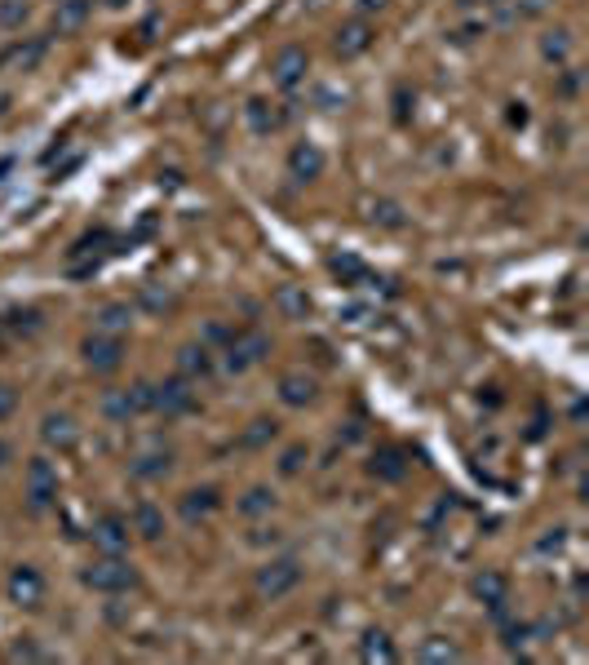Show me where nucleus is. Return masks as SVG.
I'll return each mask as SVG.
<instances>
[{"label": "nucleus", "mask_w": 589, "mask_h": 665, "mask_svg": "<svg viewBox=\"0 0 589 665\" xmlns=\"http://www.w3.org/2000/svg\"><path fill=\"white\" fill-rule=\"evenodd\" d=\"M80 581H85L89 590H98V595H124V590L138 586V572L124 555H98L93 564L80 572Z\"/></svg>", "instance_id": "1"}, {"label": "nucleus", "mask_w": 589, "mask_h": 665, "mask_svg": "<svg viewBox=\"0 0 589 665\" xmlns=\"http://www.w3.org/2000/svg\"><path fill=\"white\" fill-rule=\"evenodd\" d=\"M297 586H302V564H297L293 555L266 559V564L257 568V577H253V590H257V599H266V603H275V599L293 595Z\"/></svg>", "instance_id": "2"}, {"label": "nucleus", "mask_w": 589, "mask_h": 665, "mask_svg": "<svg viewBox=\"0 0 589 665\" xmlns=\"http://www.w3.org/2000/svg\"><path fill=\"white\" fill-rule=\"evenodd\" d=\"M195 382H186V377H169V382H155L151 386V413L164 417V422H178V417H191L195 408H200V399L191 391Z\"/></svg>", "instance_id": "3"}, {"label": "nucleus", "mask_w": 589, "mask_h": 665, "mask_svg": "<svg viewBox=\"0 0 589 665\" xmlns=\"http://www.w3.org/2000/svg\"><path fill=\"white\" fill-rule=\"evenodd\" d=\"M222 355H226V368H231V373H248V368H257L271 355V337L262 329H235L222 342Z\"/></svg>", "instance_id": "4"}, {"label": "nucleus", "mask_w": 589, "mask_h": 665, "mask_svg": "<svg viewBox=\"0 0 589 665\" xmlns=\"http://www.w3.org/2000/svg\"><path fill=\"white\" fill-rule=\"evenodd\" d=\"M23 497H27V510H31V515H45V510L58 501V470H54V462H49V457H31V462H27Z\"/></svg>", "instance_id": "5"}, {"label": "nucleus", "mask_w": 589, "mask_h": 665, "mask_svg": "<svg viewBox=\"0 0 589 665\" xmlns=\"http://www.w3.org/2000/svg\"><path fill=\"white\" fill-rule=\"evenodd\" d=\"M102 413L111 417V422H133V417L151 413V386L138 382V386H116V391L102 395Z\"/></svg>", "instance_id": "6"}, {"label": "nucleus", "mask_w": 589, "mask_h": 665, "mask_svg": "<svg viewBox=\"0 0 589 665\" xmlns=\"http://www.w3.org/2000/svg\"><path fill=\"white\" fill-rule=\"evenodd\" d=\"M372 45H377V27H372L368 18H350V23H341L337 32H333V54L341 58V63L368 54Z\"/></svg>", "instance_id": "7"}, {"label": "nucleus", "mask_w": 589, "mask_h": 665, "mask_svg": "<svg viewBox=\"0 0 589 665\" xmlns=\"http://www.w3.org/2000/svg\"><path fill=\"white\" fill-rule=\"evenodd\" d=\"M129 537H133V528H129V519H120V515H102V519H93V528H89V541L98 555H124V550H129Z\"/></svg>", "instance_id": "8"}, {"label": "nucleus", "mask_w": 589, "mask_h": 665, "mask_svg": "<svg viewBox=\"0 0 589 665\" xmlns=\"http://www.w3.org/2000/svg\"><path fill=\"white\" fill-rule=\"evenodd\" d=\"M85 364L93 373H116L124 364V337L116 333H89L85 337Z\"/></svg>", "instance_id": "9"}, {"label": "nucleus", "mask_w": 589, "mask_h": 665, "mask_svg": "<svg viewBox=\"0 0 589 665\" xmlns=\"http://www.w3.org/2000/svg\"><path fill=\"white\" fill-rule=\"evenodd\" d=\"M5 595H9V603H18V608H40V603H45V577L31 564H18L5 581Z\"/></svg>", "instance_id": "10"}, {"label": "nucleus", "mask_w": 589, "mask_h": 665, "mask_svg": "<svg viewBox=\"0 0 589 665\" xmlns=\"http://www.w3.org/2000/svg\"><path fill=\"white\" fill-rule=\"evenodd\" d=\"M306 71H310V54L302 45H284V49H275V58H271V80L279 89H297L306 80Z\"/></svg>", "instance_id": "11"}, {"label": "nucleus", "mask_w": 589, "mask_h": 665, "mask_svg": "<svg viewBox=\"0 0 589 665\" xmlns=\"http://www.w3.org/2000/svg\"><path fill=\"white\" fill-rule=\"evenodd\" d=\"M40 439H45L49 453H76L80 444V426L71 413H45V422H40Z\"/></svg>", "instance_id": "12"}, {"label": "nucleus", "mask_w": 589, "mask_h": 665, "mask_svg": "<svg viewBox=\"0 0 589 665\" xmlns=\"http://www.w3.org/2000/svg\"><path fill=\"white\" fill-rule=\"evenodd\" d=\"M217 510H222V493L217 488H191V493H182L178 501V515L186 519V524H204V519H213Z\"/></svg>", "instance_id": "13"}, {"label": "nucleus", "mask_w": 589, "mask_h": 665, "mask_svg": "<svg viewBox=\"0 0 589 665\" xmlns=\"http://www.w3.org/2000/svg\"><path fill=\"white\" fill-rule=\"evenodd\" d=\"M368 475L381 479V484H403V479H408V453L395 448V444L377 448V453H372V462H368Z\"/></svg>", "instance_id": "14"}, {"label": "nucleus", "mask_w": 589, "mask_h": 665, "mask_svg": "<svg viewBox=\"0 0 589 665\" xmlns=\"http://www.w3.org/2000/svg\"><path fill=\"white\" fill-rule=\"evenodd\" d=\"M474 599H479L483 608H492L496 617H501V612H505V599H510V581H505V572L483 568L479 577H474Z\"/></svg>", "instance_id": "15"}, {"label": "nucleus", "mask_w": 589, "mask_h": 665, "mask_svg": "<svg viewBox=\"0 0 589 665\" xmlns=\"http://www.w3.org/2000/svg\"><path fill=\"white\" fill-rule=\"evenodd\" d=\"M315 395H319V382H315L310 373H302V368H293V373L279 377V399H284L288 408H306V404H315Z\"/></svg>", "instance_id": "16"}, {"label": "nucleus", "mask_w": 589, "mask_h": 665, "mask_svg": "<svg viewBox=\"0 0 589 665\" xmlns=\"http://www.w3.org/2000/svg\"><path fill=\"white\" fill-rule=\"evenodd\" d=\"M169 470H173V448H160V444L142 448V453L129 462V475L133 479H164Z\"/></svg>", "instance_id": "17"}, {"label": "nucleus", "mask_w": 589, "mask_h": 665, "mask_svg": "<svg viewBox=\"0 0 589 665\" xmlns=\"http://www.w3.org/2000/svg\"><path fill=\"white\" fill-rule=\"evenodd\" d=\"M288 173H293L297 182H315L319 173H324V151H319L315 142H297V147L288 151Z\"/></svg>", "instance_id": "18"}, {"label": "nucleus", "mask_w": 589, "mask_h": 665, "mask_svg": "<svg viewBox=\"0 0 589 665\" xmlns=\"http://www.w3.org/2000/svg\"><path fill=\"white\" fill-rule=\"evenodd\" d=\"M93 18V0H58L54 9V36H76Z\"/></svg>", "instance_id": "19"}, {"label": "nucleus", "mask_w": 589, "mask_h": 665, "mask_svg": "<svg viewBox=\"0 0 589 665\" xmlns=\"http://www.w3.org/2000/svg\"><path fill=\"white\" fill-rule=\"evenodd\" d=\"M213 373V351L204 342H191L178 351V377H186V382H200V377Z\"/></svg>", "instance_id": "20"}, {"label": "nucleus", "mask_w": 589, "mask_h": 665, "mask_svg": "<svg viewBox=\"0 0 589 665\" xmlns=\"http://www.w3.org/2000/svg\"><path fill=\"white\" fill-rule=\"evenodd\" d=\"M45 40L40 36H31V40H14V45L5 49V54H0V67H23V71H31L40 63V58H45Z\"/></svg>", "instance_id": "21"}, {"label": "nucleus", "mask_w": 589, "mask_h": 665, "mask_svg": "<svg viewBox=\"0 0 589 665\" xmlns=\"http://www.w3.org/2000/svg\"><path fill=\"white\" fill-rule=\"evenodd\" d=\"M129 528L138 532L142 541H160V537H164V515H160V506H151V501H138V506H133V515H129Z\"/></svg>", "instance_id": "22"}, {"label": "nucleus", "mask_w": 589, "mask_h": 665, "mask_svg": "<svg viewBox=\"0 0 589 665\" xmlns=\"http://www.w3.org/2000/svg\"><path fill=\"white\" fill-rule=\"evenodd\" d=\"M275 306H279V315H284V320H306V315L315 311L310 293H306V289H297V284H279Z\"/></svg>", "instance_id": "23"}, {"label": "nucleus", "mask_w": 589, "mask_h": 665, "mask_svg": "<svg viewBox=\"0 0 589 665\" xmlns=\"http://www.w3.org/2000/svg\"><path fill=\"white\" fill-rule=\"evenodd\" d=\"M244 120H248V129H253V133H275L279 125H284V116L275 111V102H266V98H248L244 102Z\"/></svg>", "instance_id": "24"}, {"label": "nucleus", "mask_w": 589, "mask_h": 665, "mask_svg": "<svg viewBox=\"0 0 589 665\" xmlns=\"http://www.w3.org/2000/svg\"><path fill=\"white\" fill-rule=\"evenodd\" d=\"M359 657H364L368 665H390V661H395L399 657V652H395V643H390V634L386 630H368L364 634V639H359Z\"/></svg>", "instance_id": "25"}, {"label": "nucleus", "mask_w": 589, "mask_h": 665, "mask_svg": "<svg viewBox=\"0 0 589 665\" xmlns=\"http://www.w3.org/2000/svg\"><path fill=\"white\" fill-rule=\"evenodd\" d=\"M124 329H129V306L124 302H107L93 311V333H116L124 337Z\"/></svg>", "instance_id": "26"}, {"label": "nucleus", "mask_w": 589, "mask_h": 665, "mask_svg": "<svg viewBox=\"0 0 589 665\" xmlns=\"http://www.w3.org/2000/svg\"><path fill=\"white\" fill-rule=\"evenodd\" d=\"M541 58L554 67H567V58H572V32L567 27H558V32H545L541 36Z\"/></svg>", "instance_id": "27"}, {"label": "nucleus", "mask_w": 589, "mask_h": 665, "mask_svg": "<svg viewBox=\"0 0 589 665\" xmlns=\"http://www.w3.org/2000/svg\"><path fill=\"white\" fill-rule=\"evenodd\" d=\"M235 510H240L244 519H262V515H271V510H275V493L257 484V488H248V493L235 501Z\"/></svg>", "instance_id": "28"}, {"label": "nucleus", "mask_w": 589, "mask_h": 665, "mask_svg": "<svg viewBox=\"0 0 589 665\" xmlns=\"http://www.w3.org/2000/svg\"><path fill=\"white\" fill-rule=\"evenodd\" d=\"M417 657L430 661V665H443V661H461V648L448 639V634H430V639L417 648Z\"/></svg>", "instance_id": "29"}, {"label": "nucleus", "mask_w": 589, "mask_h": 665, "mask_svg": "<svg viewBox=\"0 0 589 665\" xmlns=\"http://www.w3.org/2000/svg\"><path fill=\"white\" fill-rule=\"evenodd\" d=\"M275 435H279V422H271V417H257V422H248V431L240 435V448H266Z\"/></svg>", "instance_id": "30"}, {"label": "nucleus", "mask_w": 589, "mask_h": 665, "mask_svg": "<svg viewBox=\"0 0 589 665\" xmlns=\"http://www.w3.org/2000/svg\"><path fill=\"white\" fill-rule=\"evenodd\" d=\"M328 266H333V275H337L341 284H350V289H355V284H364V280H368V266L359 262V258H350V253H341V258H333V262H328Z\"/></svg>", "instance_id": "31"}, {"label": "nucleus", "mask_w": 589, "mask_h": 665, "mask_svg": "<svg viewBox=\"0 0 589 665\" xmlns=\"http://www.w3.org/2000/svg\"><path fill=\"white\" fill-rule=\"evenodd\" d=\"M27 18H31L27 0H0V32H23Z\"/></svg>", "instance_id": "32"}, {"label": "nucleus", "mask_w": 589, "mask_h": 665, "mask_svg": "<svg viewBox=\"0 0 589 665\" xmlns=\"http://www.w3.org/2000/svg\"><path fill=\"white\" fill-rule=\"evenodd\" d=\"M173 302L178 298H173L169 289H160V284H147V289H142V306H147V311H169Z\"/></svg>", "instance_id": "33"}, {"label": "nucleus", "mask_w": 589, "mask_h": 665, "mask_svg": "<svg viewBox=\"0 0 589 665\" xmlns=\"http://www.w3.org/2000/svg\"><path fill=\"white\" fill-rule=\"evenodd\" d=\"M306 448L302 444H293V448H288V453L284 457H279V475H288V479H293V475H302V466H306Z\"/></svg>", "instance_id": "34"}, {"label": "nucleus", "mask_w": 589, "mask_h": 665, "mask_svg": "<svg viewBox=\"0 0 589 665\" xmlns=\"http://www.w3.org/2000/svg\"><path fill=\"white\" fill-rule=\"evenodd\" d=\"M368 218L372 222H381V227H399V209H395V204H386V200H381V204H372V213H368Z\"/></svg>", "instance_id": "35"}, {"label": "nucleus", "mask_w": 589, "mask_h": 665, "mask_svg": "<svg viewBox=\"0 0 589 665\" xmlns=\"http://www.w3.org/2000/svg\"><path fill=\"white\" fill-rule=\"evenodd\" d=\"M14 413H18V391L9 382H0V422H9Z\"/></svg>", "instance_id": "36"}, {"label": "nucleus", "mask_w": 589, "mask_h": 665, "mask_svg": "<svg viewBox=\"0 0 589 665\" xmlns=\"http://www.w3.org/2000/svg\"><path fill=\"white\" fill-rule=\"evenodd\" d=\"M40 657H45V652H40L36 648V643H14V648H9V661H40Z\"/></svg>", "instance_id": "37"}, {"label": "nucleus", "mask_w": 589, "mask_h": 665, "mask_svg": "<svg viewBox=\"0 0 589 665\" xmlns=\"http://www.w3.org/2000/svg\"><path fill=\"white\" fill-rule=\"evenodd\" d=\"M576 89H581V71H572V67H567V76L558 80V94H563V98H572Z\"/></svg>", "instance_id": "38"}, {"label": "nucleus", "mask_w": 589, "mask_h": 665, "mask_svg": "<svg viewBox=\"0 0 589 665\" xmlns=\"http://www.w3.org/2000/svg\"><path fill=\"white\" fill-rule=\"evenodd\" d=\"M550 5H554V0H519V14H527V18H541Z\"/></svg>", "instance_id": "39"}, {"label": "nucleus", "mask_w": 589, "mask_h": 665, "mask_svg": "<svg viewBox=\"0 0 589 665\" xmlns=\"http://www.w3.org/2000/svg\"><path fill=\"white\" fill-rule=\"evenodd\" d=\"M248 541H253V546H266V541H271V546H275L279 528H253V532H248Z\"/></svg>", "instance_id": "40"}, {"label": "nucleus", "mask_w": 589, "mask_h": 665, "mask_svg": "<svg viewBox=\"0 0 589 665\" xmlns=\"http://www.w3.org/2000/svg\"><path fill=\"white\" fill-rule=\"evenodd\" d=\"M355 5H359V14L368 18V14H381V9H386L390 0H355Z\"/></svg>", "instance_id": "41"}, {"label": "nucleus", "mask_w": 589, "mask_h": 665, "mask_svg": "<svg viewBox=\"0 0 589 665\" xmlns=\"http://www.w3.org/2000/svg\"><path fill=\"white\" fill-rule=\"evenodd\" d=\"M395 102H399V111H395V116H399V120H408V94H403V89L395 94Z\"/></svg>", "instance_id": "42"}, {"label": "nucleus", "mask_w": 589, "mask_h": 665, "mask_svg": "<svg viewBox=\"0 0 589 665\" xmlns=\"http://www.w3.org/2000/svg\"><path fill=\"white\" fill-rule=\"evenodd\" d=\"M9 457H14V448H9V444H5V439H0V466H5V462H9Z\"/></svg>", "instance_id": "43"}, {"label": "nucleus", "mask_w": 589, "mask_h": 665, "mask_svg": "<svg viewBox=\"0 0 589 665\" xmlns=\"http://www.w3.org/2000/svg\"><path fill=\"white\" fill-rule=\"evenodd\" d=\"M102 5H107V9H124V5H129V0H102Z\"/></svg>", "instance_id": "44"}]
</instances>
